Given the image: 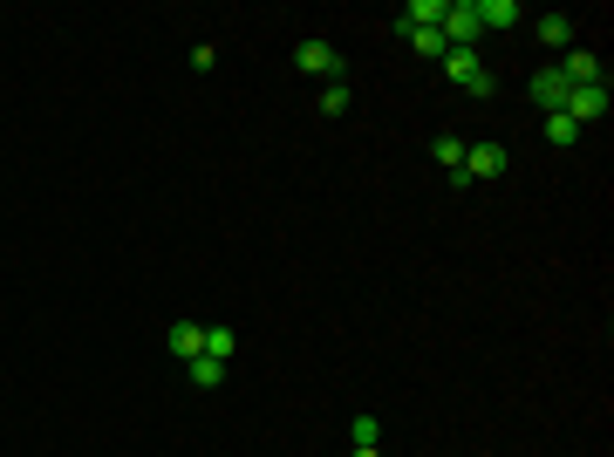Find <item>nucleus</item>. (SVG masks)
I'll return each instance as SVG.
<instances>
[{
  "mask_svg": "<svg viewBox=\"0 0 614 457\" xmlns=\"http://www.w3.org/2000/svg\"><path fill=\"white\" fill-rule=\"evenodd\" d=\"M444 76L471 89V96H492V76H485V62H478V48H444Z\"/></svg>",
  "mask_w": 614,
  "mask_h": 457,
  "instance_id": "obj_1",
  "label": "nucleus"
},
{
  "mask_svg": "<svg viewBox=\"0 0 614 457\" xmlns=\"http://www.w3.org/2000/svg\"><path fill=\"white\" fill-rule=\"evenodd\" d=\"M478 35H485V21H478V0H451V7H444V41H451V48H471Z\"/></svg>",
  "mask_w": 614,
  "mask_h": 457,
  "instance_id": "obj_2",
  "label": "nucleus"
},
{
  "mask_svg": "<svg viewBox=\"0 0 614 457\" xmlns=\"http://www.w3.org/2000/svg\"><path fill=\"white\" fill-rule=\"evenodd\" d=\"M567 116H574L580 130H587V123H601V116H608V82H587V89H567Z\"/></svg>",
  "mask_w": 614,
  "mask_h": 457,
  "instance_id": "obj_3",
  "label": "nucleus"
},
{
  "mask_svg": "<svg viewBox=\"0 0 614 457\" xmlns=\"http://www.w3.org/2000/svg\"><path fill=\"white\" fill-rule=\"evenodd\" d=\"M533 103H539L546 116H553V110H567V76H560L553 62H546V69L533 76Z\"/></svg>",
  "mask_w": 614,
  "mask_h": 457,
  "instance_id": "obj_4",
  "label": "nucleus"
},
{
  "mask_svg": "<svg viewBox=\"0 0 614 457\" xmlns=\"http://www.w3.org/2000/svg\"><path fill=\"white\" fill-rule=\"evenodd\" d=\"M294 62H301L307 76H342V55H335L328 41H301V48H294Z\"/></svg>",
  "mask_w": 614,
  "mask_h": 457,
  "instance_id": "obj_5",
  "label": "nucleus"
},
{
  "mask_svg": "<svg viewBox=\"0 0 614 457\" xmlns=\"http://www.w3.org/2000/svg\"><path fill=\"white\" fill-rule=\"evenodd\" d=\"M560 76H567V89H587V82H608V76H601V55H587V48H567Z\"/></svg>",
  "mask_w": 614,
  "mask_h": 457,
  "instance_id": "obj_6",
  "label": "nucleus"
},
{
  "mask_svg": "<svg viewBox=\"0 0 614 457\" xmlns=\"http://www.w3.org/2000/svg\"><path fill=\"white\" fill-rule=\"evenodd\" d=\"M533 35H539V48H560V55H567V48H574V21H567V14H539Z\"/></svg>",
  "mask_w": 614,
  "mask_h": 457,
  "instance_id": "obj_7",
  "label": "nucleus"
},
{
  "mask_svg": "<svg viewBox=\"0 0 614 457\" xmlns=\"http://www.w3.org/2000/svg\"><path fill=\"white\" fill-rule=\"evenodd\" d=\"M499 171H505V151H499V144L464 151V185H471V178H499Z\"/></svg>",
  "mask_w": 614,
  "mask_h": 457,
  "instance_id": "obj_8",
  "label": "nucleus"
},
{
  "mask_svg": "<svg viewBox=\"0 0 614 457\" xmlns=\"http://www.w3.org/2000/svg\"><path fill=\"white\" fill-rule=\"evenodd\" d=\"M171 355H178V362H198V355H205V328H198V321H178V328H171Z\"/></svg>",
  "mask_w": 614,
  "mask_h": 457,
  "instance_id": "obj_9",
  "label": "nucleus"
},
{
  "mask_svg": "<svg viewBox=\"0 0 614 457\" xmlns=\"http://www.w3.org/2000/svg\"><path fill=\"white\" fill-rule=\"evenodd\" d=\"M478 21H485V28H519L526 7H519V0H478Z\"/></svg>",
  "mask_w": 614,
  "mask_h": 457,
  "instance_id": "obj_10",
  "label": "nucleus"
},
{
  "mask_svg": "<svg viewBox=\"0 0 614 457\" xmlns=\"http://www.w3.org/2000/svg\"><path fill=\"white\" fill-rule=\"evenodd\" d=\"M410 48H417V55H430V62H444V48H451V41H444V28H410Z\"/></svg>",
  "mask_w": 614,
  "mask_h": 457,
  "instance_id": "obj_11",
  "label": "nucleus"
},
{
  "mask_svg": "<svg viewBox=\"0 0 614 457\" xmlns=\"http://www.w3.org/2000/svg\"><path fill=\"white\" fill-rule=\"evenodd\" d=\"M546 137H553V144L567 151V144H580V123H574L567 110H553V116H546Z\"/></svg>",
  "mask_w": 614,
  "mask_h": 457,
  "instance_id": "obj_12",
  "label": "nucleus"
},
{
  "mask_svg": "<svg viewBox=\"0 0 614 457\" xmlns=\"http://www.w3.org/2000/svg\"><path fill=\"white\" fill-rule=\"evenodd\" d=\"M192 382H198V389H219V382H226V362H219V355H198V362H192Z\"/></svg>",
  "mask_w": 614,
  "mask_h": 457,
  "instance_id": "obj_13",
  "label": "nucleus"
},
{
  "mask_svg": "<svg viewBox=\"0 0 614 457\" xmlns=\"http://www.w3.org/2000/svg\"><path fill=\"white\" fill-rule=\"evenodd\" d=\"M232 348H239V335H232L226 321H219V328H205V355H219V362H232Z\"/></svg>",
  "mask_w": 614,
  "mask_h": 457,
  "instance_id": "obj_14",
  "label": "nucleus"
},
{
  "mask_svg": "<svg viewBox=\"0 0 614 457\" xmlns=\"http://www.w3.org/2000/svg\"><path fill=\"white\" fill-rule=\"evenodd\" d=\"M348 444H383V423L369 417V410H362V417H348Z\"/></svg>",
  "mask_w": 614,
  "mask_h": 457,
  "instance_id": "obj_15",
  "label": "nucleus"
},
{
  "mask_svg": "<svg viewBox=\"0 0 614 457\" xmlns=\"http://www.w3.org/2000/svg\"><path fill=\"white\" fill-rule=\"evenodd\" d=\"M437 164L458 171V185H464V144H458V137H437Z\"/></svg>",
  "mask_w": 614,
  "mask_h": 457,
  "instance_id": "obj_16",
  "label": "nucleus"
},
{
  "mask_svg": "<svg viewBox=\"0 0 614 457\" xmlns=\"http://www.w3.org/2000/svg\"><path fill=\"white\" fill-rule=\"evenodd\" d=\"M321 116H348V82H328V89H321Z\"/></svg>",
  "mask_w": 614,
  "mask_h": 457,
  "instance_id": "obj_17",
  "label": "nucleus"
},
{
  "mask_svg": "<svg viewBox=\"0 0 614 457\" xmlns=\"http://www.w3.org/2000/svg\"><path fill=\"white\" fill-rule=\"evenodd\" d=\"M348 457H383V444H355V451H348Z\"/></svg>",
  "mask_w": 614,
  "mask_h": 457,
  "instance_id": "obj_18",
  "label": "nucleus"
}]
</instances>
